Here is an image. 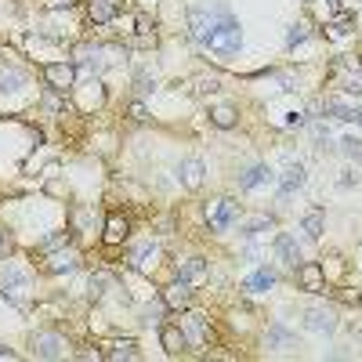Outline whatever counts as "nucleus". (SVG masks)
Here are the masks:
<instances>
[{
	"label": "nucleus",
	"mask_w": 362,
	"mask_h": 362,
	"mask_svg": "<svg viewBox=\"0 0 362 362\" xmlns=\"http://www.w3.org/2000/svg\"><path fill=\"white\" fill-rule=\"evenodd\" d=\"M0 293H4L15 308H29V275L18 265H4L0 268Z\"/></svg>",
	"instance_id": "1"
},
{
	"label": "nucleus",
	"mask_w": 362,
	"mask_h": 362,
	"mask_svg": "<svg viewBox=\"0 0 362 362\" xmlns=\"http://www.w3.org/2000/svg\"><path fill=\"white\" fill-rule=\"evenodd\" d=\"M207 48L214 55H236L243 48V29L239 22H232V18H225V22L214 26V33L207 36Z\"/></svg>",
	"instance_id": "2"
},
{
	"label": "nucleus",
	"mask_w": 362,
	"mask_h": 362,
	"mask_svg": "<svg viewBox=\"0 0 362 362\" xmlns=\"http://www.w3.org/2000/svg\"><path fill=\"white\" fill-rule=\"evenodd\" d=\"M225 18H228L225 8H214V11L210 8H193L188 11V29H193V36L200 40V44H207V36L214 33V26L225 22Z\"/></svg>",
	"instance_id": "3"
},
{
	"label": "nucleus",
	"mask_w": 362,
	"mask_h": 362,
	"mask_svg": "<svg viewBox=\"0 0 362 362\" xmlns=\"http://www.w3.org/2000/svg\"><path fill=\"white\" fill-rule=\"evenodd\" d=\"M29 348H33V355L36 358H66V337L62 333H55V330H40V333H33V340H29Z\"/></svg>",
	"instance_id": "4"
},
{
	"label": "nucleus",
	"mask_w": 362,
	"mask_h": 362,
	"mask_svg": "<svg viewBox=\"0 0 362 362\" xmlns=\"http://www.w3.org/2000/svg\"><path fill=\"white\" fill-rule=\"evenodd\" d=\"M207 221H210V228H214V232H225L232 221H239V203L228 200V196L210 200L207 203Z\"/></svg>",
	"instance_id": "5"
},
{
	"label": "nucleus",
	"mask_w": 362,
	"mask_h": 362,
	"mask_svg": "<svg viewBox=\"0 0 362 362\" xmlns=\"http://www.w3.org/2000/svg\"><path fill=\"white\" fill-rule=\"evenodd\" d=\"M44 80L51 83V91L66 95L76 88V66L73 62H51V66H44Z\"/></svg>",
	"instance_id": "6"
},
{
	"label": "nucleus",
	"mask_w": 362,
	"mask_h": 362,
	"mask_svg": "<svg viewBox=\"0 0 362 362\" xmlns=\"http://www.w3.org/2000/svg\"><path fill=\"white\" fill-rule=\"evenodd\" d=\"M297 283H301V290H308V293H323L326 290L323 265H319V261H301V265H297Z\"/></svg>",
	"instance_id": "7"
},
{
	"label": "nucleus",
	"mask_w": 362,
	"mask_h": 362,
	"mask_svg": "<svg viewBox=\"0 0 362 362\" xmlns=\"http://www.w3.org/2000/svg\"><path fill=\"white\" fill-rule=\"evenodd\" d=\"M178 326L185 330L188 344H207V340H210V323H207V315H200V312H185Z\"/></svg>",
	"instance_id": "8"
},
{
	"label": "nucleus",
	"mask_w": 362,
	"mask_h": 362,
	"mask_svg": "<svg viewBox=\"0 0 362 362\" xmlns=\"http://www.w3.org/2000/svg\"><path fill=\"white\" fill-rule=\"evenodd\" d=\"M188 305H193V283H185V279H178V283H170V286L163 290V308H174V312H185Z\"/></svg>",
	"instance_id": "9"
},
{
	"label": "nucleus",
	"mask_w": 362,
	"mask_h": 362,
	"mask_svg": "<svg viewBox=\"0 0 362 362\" xmlns=\"http://www.w3.org/2000/svg\"><path fill=\"white\" fill-rule=\"evenodd\" d=\"M203 174H207V167H203V160H181V167H178V181L188 188V193H196V188L203 185Z\"/></svg>",
	"instance_id": "10"
},
{
	"label": "nucleus",
	"mask_w": 362,
	"mask_h": 362,
	"mask_svg": "<svg viewBox=\"0 0 362 362\" xmlns=\"http://www.w3.org/2000/svg\"><path fill=\"white\" fill-rule=\"evenodd\" d=\"M305 185V163H297V160H286L283 167V174H279V196L286 200L293 188H301Z\"/></svg>",
	"instance_id": "11"
},
{
	"label": "nucleus",
	"mask_w": 362,
	"mask_h": 362,
	"mask_svg": "<svg viewBox=\"0 0 362 362\" xmlns=\"http://www.w3.org/2000/svg\"><path fill=\"white\" fill-rule=\"evenodd\" d=\"M305 326L312 333H333L337 330V315L330 308H308L305 312Z\"/></svg>",
	"instance_id": "12"
},
{
	"label": "nucleus",
	"mask_w": 362,
	"mask_h": 362,
	"mask_svg": "<svg viewBox=\"0 0 362 362\" xmlns=\"http://www.w3.org/2000/svg\"><path fill=\"white\" fill-rule=\"evenodd\" d=\"M76 265H80V253H76V250H51L44 268H48L51 275H62V272H73Z\"/></svg>",
	"instance_id": "13"
},
{
	"label": "nucleus",
	"mask_w": 362,
	"mask_h": 362,
	"mask_svg": "<svg viewBox=\"0 0 362 362\" xmlns=\"http://www.w3.org/2000/svg\"><path fill=\"white\" fill-rule=\"evenodd\" d=\"M26 69L22 66H0V95H11V91H18V88H26Z\"/></svg>",
	"instance_id": "14"
},
{
	"label": "nucleus",
	"mask_w": 362,
	"mask_h": 362,
	"mask_svg": "<svg viewBox=\"0 0 362 362\" xmlns=\"http://www.w3.org/2000/svg\"><path fill=\"white\" fill-rule=\"evenodd\" d=\"M160 344H163L167 355H181V351L188 348V337H185L181 326H163V330H160Z\"/></svg>",
	"instance_id": "15"
},
{
	"label": "nucleus",
	"mask_w": 362,
	"mask_h": 362,
	"mask_svg": "<svg viewBox=\"0 0 362 362\" xmlns=\"http://www.w3.org/2000/svg\"><path fill=\"white\" fill-rule=\"evenodd\" d=\"M275 181V174L265 167V163H258V167H246L243 174H239V188H258V185H272Z\"/></svg>",
	"instance_id": "16"
},
{
	"label": "nucleus",
	"mask_w": 362,
	"mask_h": 362,
	"mask_svg": "<svg viewBox=\"0 0 362 362\" xmlns=\"http://www.w3.org/2000/svg\"><path fill=\"white\" fill-rule=\"evenodd\" d=\"M127 228H131V225H127V218L109 214V218H105V232H102V239L109 243V246H116V243H123V239H127Z\"/></svg>",
	"instance_id": "17"
},
{
	"label": "nucleus",
	"mask_w": 362,
	"mask_h": 362,
	"mask_svg": "<svg viewBox=\"0 0 362 362\" xmlns=\"http://www.w3.org/2000/svg\"><path fill=\"white\" fill-rule=\"evenodd\" d=\"M156 258H160V250H156L153 243H141V246L131 250V268L148 272V268H156Z\"/></svg>",
	"instance_id": "18"
},
{
	"label": "nucleus",
	"mask_w": 362,
	"mask_h": 362,
	"mask_svg": "<svg viewBox=\"0 0 362 362\" xmlns=\"http://www.w3.org/2000/svg\"><path fill=\"white\" fill-rule=\"evenodd\" d=\"M88 15L95 26H109L116 18V8H113V0H88Z\"/></svg>",
	"instance_id": "19"
},
{
	"label": "nucleus",
	"mask_w": 362,
	"mask_h": 362,
	"mask_svg": "<svg viewBox=\"0 0 362 362\" xmlns=\"http://www.w3.org/2000/svg\"><path fill=\"white\" fill-rule=\"evenodd\" d=\"M203 275H207V261H203V258H185V261H178V279L200 283Z\"/></svg>",
	"instance_id": "20"
},
{
	"label": "nucleus",
	"mask_w": 362,
	"mask_h": 362,
	"mask_svg": "<svg viewBox=\"0 0 362 362\" xmlns=\"http://www.w3.org/2000/svg\"><path fill=\"white\" fill-rule=\"evenodd\" d=\"M275 253H279V258L286 261V265H301V246H297V239L293 236H286V232H283V236L279 239H275Z\"/></svg>",
	"instance_id": "21"
},
{
	"label": "nucleus",
	"mask_w": 362,
	"mask_h": 362,
	"mask_svg": "<svg viewBox=\"0 0 362 362\" xmlns=\"http://www.w3.org/2000/svg\"><path fill=\"white\" fill-rule=\"evenodd\" d=\"M301 228L308 232V239H323V232H326V214H323V210H308V214L301 218Z\"/></svg>",
	"instance_id": "22"
},
{
	"label": "nucleus",
	"mask_w": 362,
	"mask_h": 362,
	"mask_svg": "<svg viewBox=\"0 0 362 362\" xmlns=\"http://www.w3.org/2000/svg\"><path fill=\"white\" fill-rule=\"evenodd\" d=\"M102 358H109V362H131V358H138V344H134V340H116V344H109V351H105Z\"/></svg>",
	"instance_id": "23"
},
{
	"label": "nucleus",
	"mask_w": 362,
	"mask_h": 362,
	"mask_svg": "<svg viewBox=\"0 0 362 362\" xmlns=\"http://www.w3.org/2000/svg\"><path fill=\"white\" fill-rule=\"evenodd\" d=\"M239 232H243V236H261V232H272V218H268V214L243 218V221H239Z\"/></svg>",
	"instance_id": "24"
},
{
	"label": "nucleus",
	"mask_w": 362,
	"mask_h": 362,
	"mask_svg": "<svg viewBox=\"0 0 362 362\" xmlns=\"http://www.w3.org/2000/svg\"><path fill=\"white\" fill-rule=\"evenodd\" d=\"M109 286H113V275L109 272H95L91 283H88V297H91V301H102V297L109 293Z\"/></svg>",
	"instance_id": "25"
},
{
	"label": "nucleus",
	"mask_w": 362,
	"mask_h": 362,
	"mask_svg": "<svg viewBox=\"0 0 362 362\" xmlns=\"http://www.w3.org/2000/svg\"><path fill=\"white\" fill-rule=\"evenodd\" d=\"M246 290H253V293H261V290H272L275 286V272H268V268H258L253 275H246V283H243Z\"/></svg>",
	"instance_id": "26"
},
{
	"label": "nucleus",
	"mask_w": 362,
	"mask_h": 362,
	"mask_svg": "<svg viewBox=\"0 0 362 362\" xmlns=\"http://www.w3.org/2000/svg\"><path fill=\"white\" fill-rule=\"evenodd\" d=\"M236 109H232V105H218V109H210V123L214 127H221V131H232V127H236Z\"/></svg>",
	"instance_id": "27"
},
{
	"label": "nucleus",
	"mask_w": 362,
	"mask_h": 362,
	"mask_svg": "<svg viewBox=\"0 0 362 362\" xmlns=\"http://www.w3.org/2000/svg\"><path fill=\"white\" fill-rule=\"evenodd\" d=\"M193 91L196 95H214V91H221V80L218 76H196L193 80Z\"/></svg>",
	"instance_id": "28"
},
{
	"label": "nucleus",
	"mask_w": 362,
	"mask_h": 362,
	"mask_svg": "<svg viewBox=\"0 0 362 362\" xmlns=\"http://www.w3.org/2000/svg\"><path fill=\"white\" fill-rule=\"evenodd\" d=\"M305 40H308V22H293L286 33V48H297V44H305Z\"/></svg>",
	"instance_id": "29"
},
{
	"label": "nucleus",
	"mask_w": 362,
	"mask_h": 362,
	"mask_svg": "<svg viewBox=\"0 0 362 362\" xmlns=\"http://www.w3.org/2000/svg\"><path fill=\"white\" fill-rule=\"evenodd\" d=\"M66 243H69V232H51V236H48L44 243H40V250H44V253H51V250L66 246Z\"/></svg>",
	"instance_id": "30"
},
{
	"label": "nucleus",
	"mask_w": 362,
	"mask_h": 362,
	"mask_svg": "<svg viewBox=\"0 0 362 362\" xmlns=\"http://www.w3.org/2000/svg\"><path fill=\"white\" fill-rule=\"evenodd\" d=\"M134 88H138V95H148V91H153V88H156V76L141 69V73L134 76Z\"/></svg>",
	"instance_id": "31"
},
{
	"label": "nucleus",
	"mask_w": 362,
	"mask_h": 362,
	"mask_svg": "<svg viewBox=\"0 0 362 362\" xmlns=\"http://www.w3.org/2000/svg\"><path fill=\"white\" fill-rule=\"evenodd\" d=\"M344 91H348V95H362V69H351V73H348Z\"/></svg>",
	"instance_id": "32"
},
{
	"label": "nucleus",
	"mask_w": 362,
	"mask_h": 362,
	"mask_svg": "<svg viewBox=\"0 0 362 362\" xmlns=\"http://www.w3.org/2000/svg\"><path fill=\"white\" fill-rule=\"evenodd\" d=\"M333 33L348 36V33H351V15H337V18H333Z\"/></svg>",
	"instance_id": "33"
},
{
	"label": "nucleus",
	"mask_w": 362,
	"mask_h": 362,
	"mask_svg": "<svg viewBox=\"0 0 362 362\" xmlns=\"http://www.w3.org/2000/svg\"><path fill=\"white\" fill-rule=\"evenodd\" d=\"M340 148H344L348 156H358L362 153V141L358 138H340Z\"/></svg>",
	"instance_id": "34"
},
{
	"label": "nucleus",
	"mask_w": 362,
	"mask_h": 362,
	"mask_svg": "<svg viewBox=\"0 0 362 362\" xmlns=\"http://www.w3.org/2000/svg\"><path fill=\"white\" fill-rule=\"evenodd\" d=\"M131 120H134V123H145V120H148V113H145L141 102H131Z\"/></svg>",
	"instance_id": "35"
},
{
	"label": "nucleus",
	"mask_w": 362,
	"mask_h": 362,
	"mask_svg": "<svg viewBox=\"0 0 362 362\" xmlns=\"http://www.w3.org/2000/svg\"><path fill=\"white\" fill-rule=\"evenodd\" d=\"M11 253V243H8V232H0V261Z\"/></svg>",
	"instance_id": "36"
},
{
	"label": "nucleus",
	"mask_w": 362,
	"mask_h": 362,
	"mask_svg": "<svg viewBox=\"0 0 362 362\" xmlns=\"http://www.w3.org/2000/svg\"><path fill=\"white\" fill-rule=\"evenodd\" d=\"M44 105H48V109H51V113H62V102H58L55 95H44Z\"/></svg>",
	"instance_id": "37"
},
{
	"label": "nucleus",
	"mask_w": 362,
	"mask_h": 362,
	"mask_svg": "<svg viewBox=\"0 0 362 362\" xmlns=\"http://www.w3.org/2000/svg\"><path fill=\"white\" fill-rule=\"evenodd\" d=\"M15 358H18V355H15L11 348H4V344H0V362H15Z\"/></svg>",
	"instance_id": "38"
},
{
	"label": "nucleus",
	"mask_w": 362,
	"mask_h": 362,
	"mask_svg": "<svg viewBox=\"0 0 362 362\" xmlns=\"http://www.w3.org/2000/svg\"><path fill=\"white\" fill-rule=\"evenodd\" d=\"M286 116H290V120H286L290 127H301V123H305V113H286Z\"/></svg>",
	"instance_id": "39"
},
{
	"label": "nucleus",
	"mask_w": 362,
	"mask_h": 362,
	"mask_svg": "<svg viewBox=\"0 0 362 362\" xmlns=\"http://www.w3.org/2000/svg\"><path fill=\"white\" fill-rule=\"evenodd\" d=\"M73 0H48V8H69Z\"/></svg>",
	"instance_id": "40"
},
{
	"label": "nucleus",
	"mask_w": 362,
	"mask_h": 362,
	"mask_svg": "<svg viewBox=\"0 0 362 362\" xmlns=\"http://www.w3.org/2000/svg\"><path fill=\"white\" fill-rule=\"evenodd\" d=\"M330 4H333V8H340V0H330Z\"/></svg>",
	"instance_id": "41"
},
{
	"label": "nucleus",
	"mask_w": 362,
	"mask_h": 362,
	"mask_svg": "<svg viewBox=\"0 0 362 362\" xmlns=\"http://www.w3.org/2000/svg\"><path fill=\"white\" fill-rule=\"evenodd\" d=\"M358 160H362V153H358Z\"/></svg>",
	"instance_id": "42"
},
{
	"label": "nucleus",
	"mask_w": 362,
	"mask_h": 362,
	"mask_svg": "<svg viewBox=\"0 0 362 362\" xmlns=\"http://www.w3.org/2000/svg\"><path fill=\"white\" fill-rule=\"evenodd\" d=\"M305 4H308V0H305Z\"/></svg>",
	"instance_id": "43"
}]
</instances>
